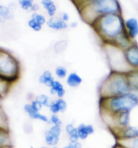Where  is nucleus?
Wrapping results in <instances>:
<instances>
[{
  "label": "nucleus",
  "mask_w": 138,
  "mask_h": 148,
  "mask_svg": "<svg viewBox=\"0 0 138 148\" xmlns=\"http://www.w3.org/2000/svg\"><path fill=\"white\" fill-rule=\"evenodd\" d=\"M103 44H111L117 36L125 31L122 14L100 16L91 26Z\"/></svg>",
  "instance_id": "1"
},
{
  "label": "nucleus",
  "mask_w": 138,
  "mask_h": 148,
  "mask_svg": "<svg viewBox=\"0 0 138 148\" xmlns=\"http://www.w3.org/2000/svg\"><path fill=\"white\" fill-rule=\"evenodd\" d=\"M79 12L82 19L92 26L100 16L122 14V8L119 0H100L83 6Z\"/></svg>",
  "instance_id": "2"
},
{
  "label": "nucleus",
  "mask_w": 138,
  "mask_h": 148,
  "mask_svg": "<svg viewBox=\"0 0 138 148\" xmlns=\"http://www.w3.org/2000/svg\"><path fill=\"white\" fill-rule=\"evenodd\" d=\"M101 114H115L121 112H131L138 106V97L134 92L108 98H100Z\"/></svg>",
  "instance_id": "3"
},
{
  "label": "nucleus",
  "mask_w": 138,
  "mask_h": 148,
  "mask_svg": "<svg viewBox=\"0 0 138 148\" xmlns=\"http://www.w3.org/2000/svg\"><path fill=\"white\" fill-rule=\"evenodd\" d=\"M131 91L126 73L111 71L99 88L100 98H108L127 94Z\"/></svg>",
  "instance_id": "4"
},
{
  "label": "nucleus",
  "mask_w": 138,
  "mask_h": 148,
  "mask_svg": "<svg viewBox=\"0 0 138 148\" xmlns=\"http://www.w3.org/2000/svg\"><path fill=\"white\" fill-rule=\"evenodd\" d=\"M20 63L10 51L0 48V78L12 84L19 79Z\"/></svg>",
  "instance_id": "5"
},
{
  "label": "nucleus",
  "mask_w": 138,
  "mask_h": 148,
  "mask_svg": "<svg viewBox=\"0 0 138 148\" xmlns=\"http://www.w3.org/2000/svg\"><path fill=\"white\" fill-rule=\"evenodd\" d=\"M103 45L111 71L127 73L131 70L125 61L124 51L113 44H103Z\"/></svg>",
  "instance_id": "6"
},
{
  "label": "nucleus",
  "mask_w": 138,
  "mask_h": 148,
  "mask_svg": "<svg viewBox=\"0 0 138 148\" xmlns=\"http://www.w3.org/2000/svg\"><path fill=\"white\" fill-rule=\"evenodd\" d=\"M61 133L62 127L51 125V127L47 129L44 133V140L47 146H57L60 141Z\"/></svg>",
  "instance_id": "7"
},
{
  "label": "nucleus",
  "mask_w": 138,
  "mask_h": 148,
  "mask_svg": "<svg viewBox=\"0 0 138 148\" xmlns=\"http://www.w3.org/2000/svg\"><path fill=\"white\" fill-rule=\"evenodd\" d=\"M124 56L129 68L131 69H138V44L135 41L124 50Z\"/></svg>",
  "instance_id": "8"
},
{
  "label": "nucleus",
  "mask_w": 138,
  "mask_h": 148,
  "mask_svg": "<svg viewBox=\"0 0 138 148\" xmlns=\"http://www.w3.org/2000/svg\"><path fill=\"white\" fill-rule=\"evenodd\" d=\"M117 140H126L138 137V126L130 125L125 128L113 131Z\"/></svg>",
  "instance_id": "9"
},
{
  "label": "nucleus",
  "mask_w": 138,
  "mask_h": 148,
  "mask_svg": "<svg viewBox=\"0 0 138 148\" xmlns=\"http://www.w3.org/2000/svg\"><path fill=\"white\" fill-rule=\"evenodd\" d=\"M23 109L24 112L28 115V117L32 120L39 121L41 122H43L46 124H49V118L46 115L41 112V111H38L32 107L30 103H27L24 104Z\"/></svg>",
  "instance_id": "10"
},
{
  "label": "nucleus",
  "mask_w": 138,
  "mask_h": 148,
  "mask_svg": "<svg viewBox=\"0 0 138 148\" xmlns=\"http://www.w3.org/2000/svg\"><path fill=\"white\" fill-rule=\"evenodd\" d=\"M125 28L129 36L135 41L138 36V20L137 18L131 17L125 20Z\"/></svg>",
  "instance_id": "11"
},
{
  "label": "nucleus",
  "mask_w": 138,
  "mask_h": 148,
  "mask_svg": "<svg viewBox=\"0 0 138 148\" xmlns=\"http://www.w3.org/2000/svg\"><path fill=\"white\" fill-rule=\"evenodd\" d=\"M46 25L49 28L55 31H61L66 30L69 27V24L67 22L63 21L60 17L49 18L47 20Z\"/></svg>",
  "instance_id": "12"
},
{
  "label": "nucleus",
  "mask_w": 138,
  "mask_h": 148,
  "mask_svg": "<svg viewBox=\"0 0 138 148\" xmlns=\"http://www.w3.org/2000/svg\"><path fill=\"white\" fill-rule=\"evenodd\" d=\"M67 103L63 98H57L55 100H53L49 107L51 114H54L65 112L67 110Z\"/></svg>",
  "instance_id": "13"
},
{
  "label": "nucleus",
  "mask_w": 138,
  "mask_h": 148,
  "mask_svg": "<svg viewBox=\"0 0 138 148\" xmlns=\"http://www.w3.org/2000/svg\"><path fill=\"white\" fill-rule=\"evenodd\" d=\"M133 42H134V40H133L127 34V32L125 31L119 36H117L111 44L124 51L128 48L129 46H131Z\"/></svg>",
  "instance_id": "14"
},
{
  "label": "nucleus",
  "mask_w": 138,
  "mask_h": 148,
  "mask_svg": "<svg viewBox=\"0 0 138 148\" xmlns=\"http://www.w3.org/2000/svg\"><path fill=\"white\" fill-rule=\"evenodd\" d=\"M78 136L80 140L84 141L90 135H93L95 133L94 127L91 124H85V123H80L77 127Z\"/></svg>",
  "instance_id": "15"
},
{
  "label": "nucleus",
  "mask_w": 138,
  "mask_h": 148,
  "mask_svg": "<svg viewBox=\"0 0 138 148\" xmlns=\"http://www.w3.org/2000/svg\"><path fill=\"white\" fill-rule=\"evenodd\" d=\"M49 93L52 96H56L57 98H63L66 93V90L62 82L59 79H56L49 88Z\"/></svg>",
  "instance_id": "16"
},
{
  "label": "nucleus",
  "mask_w": 138,
  "mask_h": 148,
  "mask_svg": "<svg viewBox=\"0 0 138 148\" xmlns=\"http://www.w3.org/2000/svg\"><path fill=\"white\" fill-rule=\"evenodd\" d=\"M38 80L41 84H43L45 87L50 88L56 79L53 73L49 69H46L38 76Z\"/></svg>",
  "instance_id": "17"
},
{
  "label": "nucleus",
  "mask_w": 138,
  "mask_h": 148,
  "mask_svg": "<svg viewBox=\"0 0 138 148\" xmlns=\"http://www.w3.org/2000/svg\"><path fill=\"white\" fill-rule=\"evenodd\" d=\"M83 82L82 77L76 72L69 73L65 79L67 86L71 88H76L81 85Z\"/></svg>",
  "instance_id": "18"
},
{
  "label": "nucleus",
  "mask_w": 138,
  "mask_h": 148,
  "mask_svg": "<svg viewBox=\"0 0 138 148\" xmlns=\"http://www.w3.org/2000/svg\"><path fill=\"white\" fill-rule=\"evenodd\" d=\"M126 75L131 91L135 92L138 89V69H131Z\"/></svg>",
  "instance_id": "19"
},
{
  "label": "nucleus",
  "mask_w": 138,
  "mask_h": 148,
  "mask_svg": "<svg viewBox=\"0 0 138 148\" xmlns=\"http://www.w3.org/2000/svg\"><path fill=\"white\" fill-rule=\"evenodd\" d=\"M41 3L49 18L55 17L56 16L57 8L53 0H41Z\"/></svg>",
  "instance_id": "20"
},
{
  "label": "nucleus",
  "mask_w": 138,
  "mask_h": 148,
  "mask_svg": "<svg viewBox=\"0 0 138 148\" xmlns=\"http://www.w3.org/2000/svg\"><path fill=\"white\" fill-rule=\"evenodd\" d=\"M65 131L66 134L68 136L69 142L71 143H75L77 141H80L79 136H78L77 127H75L72 123H68L65 125Z\"/></svg>",
  "instance_id": "21"
},
{
  "label": "nucleus",
  "mask_w": 138,
  "mask_h": 148,
  "mask_svg": "<svg viewBox=\"0 0 138 148\" xmlns=\"http://www.w3.org/2000/svg\"><path fill=\"white\" fill-rule=\"evenodd\" d=\"M12 147L11 137L8 129L0 127V147Z\"/></svg>",
  "instance_id": "22"
},
{
  "label": "nucleus",
  "mask_w": 138,
  "mask_h": 148,
  "mask_svg": "<svg viewBox=\"0 0 138 148\" xmlns=\"http://www.w3.org/2000/svg\"><path fill=\"white\" fill-rule=\"evenodd\" d=\"M14 12L8 6L0 5V22H4L7 20L13 19Z\"/></svg>",
  "instance_id": "23"
},
{
  "label": "nucleus",
  "mask_w": 138,
  "mask_h": 148,
  "mask_svg": "<svg viewBox=\"0 0 138 148\" xmlns=\"http://www.w3.org/2000/svg\"><path fill=\"white\" fill-rule=\"evenodd\" d=\"M117 143L125 148H138V137L131 139L117 141Z\"/></svg>",
  "instance_id": "24"
},
{
  "label": "nucleus",
  "mask_w": 138,
  "mask_h": 148,
  "mask_svg": "<svg viewBox=\"0 0 138 148\" xmlns=\"http://www.w3.org/2000/svg\"><path fill=\"white\" fill-rule=\"evenodd\" d=\"M54 74L58 79H66L67 76L68 75V71L67 68L63 65H58L55 67Z\"/></svg>",
  "instance_id": "25"
},
{
  "label": "nucleus",
  "mask_w": 138,
  "mask_h": 148,
  "mask_svg": "<svg viewBox=\"0 0 138 148\" xmlns=\"http://www.w3.org/2000/svg\"><path fill=\"white\" fill-rule=\"evenodd\" d=\"M12 84L0 78V96L3 98L9 92Z\"/></svg>",
  "instance_id": "26"
},
{
  "label": "nucleus",
  "mask_w": 138,
  "mask_h": 148,
  "mask_svg": "<svg viewBox=\"0 0 138 148\" xmlns=\"http://www.w3.org/2000/svg\"><path fill=\"white\" fill-rule=\"evenodd\" d=\"M34 3V0H18L20 8L26 12H32Z\"/></svg>",
  "instance_id": "27"
},
{
  "label": "nucleus",
  "mask_w": 138,
  "mask_h": 148,
  "mask_svg": "<svg viewBox=\"0 0 138 148\" xmlns=\"http://www.w3.org/2000/svg\"><path fill=\"white\" fill-rule=\"evenodd\" d=\"M36 98L38 100L39 102H40V103L42 104L43 107L48 108L53 100L51 99V98L49 97L48 95H47V94H39V95L36 96Z\"/></svg>",
  "instance_id": "28"
},
{
  "label": "nucleus",
  "mask_w": 138,
  "mask_h": 148,
  "mask_svg": "<svg viewBox=\"0 0 138 148\" xmlns=\"http://www.w3.org/2000/svg\"><path fill=\"white\" fill-rule=\"evenodd\" d=\"M27 24L28 26L30 28V29L36 32H40L43 28V26L41 25L38 22H37L36 20H34L33 18H30V19L28 20Z\"/></svg>",
  "instance_id": "29"
},
{
  "label": "nucleus",
  "mask_w": 138,
  "mask_h": 148,
  "mask_svg": "<svg viewBox=\"0 0 138 148\" xmlns=\"http://www.w3.org/2000/svg\"><path fill=\"white\" fill-rule=\"evenodd\" d=\"M30 18H33L34 20H36L37 22H38V23L43 26H44L45 24H47V20H48L47 19V18L45 17V15L38 13V12H33V13H32L31 17Z\"/></svg>",
  "instance_id": "30"
},
{
  "label": "nucleus",
  "mask_w": 138,
  "mask_h": 148,
  "mask_svg": "<svg viewBox=\"0 0 138 148\" xmlns=\"http://www.w3.org/2000/svg\"><path fill=\"white\" fill-rule=\"evenodd\" d=\"M0 127L8 129V117L1 106H0Z\"/></svg>",
  "instance_id": "31"
},
{
  "label": "nucleus",
  "mask_w": 138,
  "mask_h": 148,
  "mask_svg": "<svg viewBox=\"0 0 138 148\" xmlns=\"http://www.w3.org/2000/svg\"><path fill=\"white\" fill-rule=\"evenodd\" d=\"M49 124L51 125H55V126L62 127L63 122L60 117L58 116V114H51L50 117H49Z\"/></svg>",
  "instance_id": "32"
},
{
  "label": "nucleus",
  "mask_w": 138,
  "mask_h": 148,
  "mask_svg": "<svg viewBox=\"0 0 138 148\" xmlns=\"http://www.w3.org/2000/svg\"><path fill=\"white\" fill-rule=\"evenodd\" d=\"M30 103L32 105V107L34 108V109H36L38 111H41L43 108H44L42 104L40 103V102H39L36 98H34V99H32Z\"/></svg>",
  "instance_id": "33"
},
{
  "label": "nucleus",
  "mask_w": 138,
  "mask_h": 148,
  "mask_svg": "<svg viewBox=\"0 0 138 148\" xmlns=\"http://www.w3.org/2000/svg\"><path fill=\"white\" fill-rule=\"evenodd\" d=\"M59 17H60L63 21L67 22V23H68V22L70 20V16L69 15V14L67 13V12H63Z\"/></svg>",
  "instance_id": "34"
},
{
  "label": "nucleus",
  "mask_w": 138,
  "mask_h": 148,
  "mask_svg": "<svg viewBox=\"0 0 138 148\" xmlns=\"http://www.w3.org/2000/svg\"><path fill=\"white\" fill-rule=\"evenodd\" d=\"M73 145L75 148H83V145H82V143L80 141H78L75 143H73Z\"/></svg>",
  "instance_id": "35"
},
{
  "label": "nucleus",
  "mask_w": 138,
  "mask_h": 148,
  "mask_svg": "<svg viewBox=\"0 0 138 148\" xmlns=\"http://www.w3.org/2000/svg\"><path fill=\"white\" fill-rule=\"evenodd\" d=\"M62 148H75V147H74L73 143L69 142L67 145H64V146H63Z\"/></svg>",
  "instance_id": "36"
},
{
  "label": "nucleus",
  "mask_w": 138,
  "mask_h": 148,
  "mask_svg": "<svg viewBox=\"0 0 138 148\" xmlns=\"http://www.w3.org/2000/svg\"><path fill=\"white\" fill-rule=\"evenodd\" d=\"M70 27H71V28H76L78 26V23L76 22H71V23L69 24V25Z\"/></svg>",
  "instance_id": "37"
},
{
  "label": "nucleus",
  "mask_w": 138,
  "mask_h": 148,
  "mask_svg": "<svg viewBox=\"0 0 138 148\" xmlns=\"http://www.w3.org/2000/svg\"><path fill=\"white\" fill-rule=\"evenodd\" d=\"M114 148H125V147H122V146H121L120 145L117 144V145H115Z\"/></svg>",
  "instance_id": "38"
},
{
  "label": "nucleus",
  "mask_w": 138,
  "mask_h": 148,
  "mask_svg": "<svg viewBox=\"0 0 138 148\" xmlns=\"http://www.w3.org/2000/svg\"><path fill=\"white\" fill-rule=\"evenodd\" d=\"M39 148H51V147H49V146H47V145H46V146H42Z\"/></svg>",
  "instance_id": "39"
},
{
  "label": "nucleus",
  "mask_w": 138,
  "mask_h": 148,
  "mask_svg": "<svg viewBox=\"0 0 138 148\" xmlns=\"http://www.w3.org/2000/svg\"><path fill=\"white\" fill-rule=\"evenodd\" d=\"M2 99H3V98H2L1 97V96H0V106H1V102Z\"/></svg>",
  "instance_id": "40"
},
{
  "label": "nucleus",
  "mask_w": 138,
  "mask_h": 148,
  "mask_svg": "<svg viewBox=\"0 0 138 148\" xmlns=\"http://www.w3.org/2000/svg\"><path fill=\"white\" fill-rule=\"evenodd\" d=\"M0 148H12V147H0Z\"/></svg>",
  "instance_id": "41"
},
{
  "label": "nucleus",
  "mask_w": 138,
  "mask_h": 148,
  "mask_svg": "<svg viewBox=\"0 0 138 148\" xmlns=\"http://www.w3.org/2000/svg\"><path fill=\"white\" fill-rule=\"evenodd\" d=\"M135 93H136V94H137V97H138V89H137V90L136 92H135Z\"/></svg>",
  "instance_id": "42"
}]
</instances>
